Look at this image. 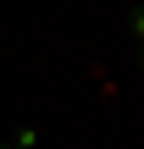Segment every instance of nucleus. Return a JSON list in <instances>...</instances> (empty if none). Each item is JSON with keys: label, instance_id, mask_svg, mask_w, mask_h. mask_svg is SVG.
<instances>
[{"label": "nucleus", "instance_id": "f257e3e1", "mask_svg": "<svg viewBox=\"0 0 144 149\" xmlns=\"http://www.w3.org/2000/svg\"><path fill=\"white\" fill-rule=\"evenodd\" d=\"M128 33L144 44V6H133V11H128Z\"/></svg>", "mask_w": 144, "mask_h": 149}, {"label": "nucleus", "instance_id": "f03ea898", "mask_svg": "<svg viewBox=\"0 0 144 149\" xmlns=\"http://www.w3.org/2000/svg\"><path fill=\"white\" fill-rule=\"evenodd\" d=\"M11 144H22V149H39V133H33V127H22V133H11Z\"/></svg>", "mask_w": 144, "mask_h": 149}, {"label": "nucleus", "instance_id": "7ed1b4c3", "mask_svg": "<svg viewBox=\"0 0 144 149\" xmlns=\"http://www.w3.org/2000/svg\"><path fill=\"white\" fill-rule=\"evenodd\" d=\"M0 149H22V144H0Z\"/></svg>", "mask_w": 144, "mask_h": 149}, {"label": "nucleus", "instance_id": "20e7f679", "mask_svg": "<svg viewBox=\"0 0 144 149\" xmlns=\"http://www.w3.org/2000/svg\"><path fill=\"white\" fill-rule=\"evenodd\" d=\"M139 61H144V50H139Z\"/></svg>", "mask_w": 144, "mask_h": 149}]
</instances>
